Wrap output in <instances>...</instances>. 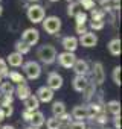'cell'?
Listing matches in <instances>:
<instances>
[{"mask_svg": "<svg viewBox=\"0 0 122 129\" xmlns=\"http://www.w3.org/2000/svg\"><path fill=\"white\" fill-rule=\"evenodd\" d=\"M92 81L95 82V85H102L105 81V72H104V66L102 62H93L92 66Z\"/></svg>", "mask_w": 122, "mask_h": 129, "instance_id": "cell-5", "label": "cell"}, {"mask_svg": "<svg viewBox=\"0 0 122 129\" xmlns=\"http://www.w3.org/2000/svg\"><path fill=\"white\" fill-rule=\"evenodd\" d=\"M105 26V20H92L90 21V29L92 30H101Z\"/></svg>", "mask_w": 122, "mask_h": 129, "instance_id": "cell-31", "label": "cell"}, {"mask_svg": "<svg viewBox=\"0 0 122 129\" xmlns=\"http://www.w3.org/2000/svg\"><path fill=\"white\" fill-rule=\"evenodd\" d=\"M107 49H108V52H110L113 56H119V55H120V40H119V38L110 40V43L107 44Z\"/></svg>", "mask_w": 122, "mask_h": 129, "instance_id": "cell-20", "label": "cell"}, {"mask_svg": "<svg viewBox=\"0 0 122 129\" xmlns=\"http://www.w3.org/2000/svg\"><path fill=\"white\" fill-rule=\"evenodd\" d=\"M37 58L44 66H50L56 59V49L52 44H43L37 49Z\"/></svg>", "mask_w": 122, "mask_h": 129, "instance_id": "cell-1", "label": "cell"}, {"mask_svg": "<svg viewBox=\"0 0 122 129\" xmlns=\"http://www.w3.org/2000/svg\"><path fill=\"white\" fill-rule=\"evenodd\" d=\"M70 115H72V120H75V121H84V120L87 118L86 105H78V106H75V108L72 109Z\"/></svg>", "mask_w": 122, "mask_h": 129, "instance_id": "cell-14", "label": "cell"}, {"mask_svg": "<svg viewBox=\"0 0 122 129\" xmlns=\"http://www.w3.org/2000/svg\"><path fill=\"white\" fill-rule=\"evenodd\" d=\"M86 109H87V118H90V120H93L101 111H104L105 108L101 105V103H98V102H90L89 105H86Z\"/></svg>", "mask_w": 122, "mask_h": 129, "instance_id": "cell-13", "label": "cell"}, {"mask_svg": "<svg viewBox=\"0 0 122 129\" xmlns=\"http://www.w3.org/2000/svg\"><path fill=\"white\" fill-rule=\"evenodd\" d=\"M2 82H3V76H2V75H0V84H2Z\"/></svg>", "mask_w": 122, "mask_h": 129, "instance_id": "cell-49", "label": "cell"}, {"mask_svg": "<svg viewBox=\"0 0 122 129\" xmlns=\"http://www.w3.org/2000/svg\"><path fill=\"white\" fill-rule=\"evenodd\" d=\"M5 120V115H3V112H2V109H0V123H2Z\"/></svg>", "mask_w": 122, "mask_h": 129, "instance_id": "cell-45", "label": "cell"}, {"mask_svg": "<svg viewBox=\"0 0 122 129\" xmlns=\"http://www.w3.org/2000/svg\"><path fill=\"white\" fill-rule=\"evenodd\" d=\"M87 84H89V78L87 76H75L73 81H72V87L78 93H83L84 88L87 87Z\"/></svg>", "mask_w": 122, "mask_h": 129, "instance_id": "cell-16", "label": "cell"}, {"mask_svg": "<svg viewBox=\"0 0 122 129\" xmlns=\"http://www.w3.org/2000/svg\"><path fill=\"white\" fill-rule=\"evenodd\" d=\"M93 2H96V0H93Z\"/></svg>", "mask_w": 122, "mask_h": 129, "instance_id": "cell-54", "label": "cell"}, {"mask_svg": "<svg viewBox=\"0 0 122 129\" xmlns=\"http://www.w3.org/2000/svg\"><path fill=\"white\" fill-rule=\"evenodd\" d=\"M2 97H3V96H2V93H0V103H2Z\"/></svg>", "mask_w": 122, "mask_h": 129, "instance_id": "cell-52", "label": "cell"}, {"mask_svg": "<svg viewBox=\"0 0 122 129\" xmlns=\"http://www.w3.org/2000/svg\"><path fill=\"white\" fill-rule=\"evenodd\" d=\"M66 112V103L64 102H59V100H56V102H53L52 103V114H53V117H59V115H63Z\"/></svg>", "mask_w": 122, "mask_h": 129, "instance_id": "cell-23", "label": "cell"}, {"mask_svg": "<svg viewBox=\"0 0 122 129\" xmlns=\"http://www.w3.org/2000/svg\"><path fill=\"white\" fill-rule=\"evenodd\" d=\"M78 44H81L83 47H95L98 44V37L95 32H86L78 38Z\"/></svg>", "mask_w": 122, "mask_h": 129, "instance_id": "cell-9", "label": "cell"}, {"mask_svg": "<svg viewBox=\"0 0 122 129\" xmlns=\"http://www.w3.org/2000/svg\"><path fill=\"white\" fill-rule=\"evenodd\" d=\"M78 5H79V8L89 9V11H92V9L95 8V2H93V0H79ZM83 9H81V11H83Z\"/></svg>", "mask_w": 122, "mask_h": 129, "instance_id": "cell-33", "label": "cell"}, {"mask_svg": "<svg viewBox=\"0 0 122 129\" xmlns=\"http://www.w3.org/2000/svg\"><path fill=\"white\" fill-rule=\"evenodd\" d=\"M79 11H81V9H79L78 2H72V3L67 5V15H69V17H75Z\"/></svg>", "mask_w": 122, "mask_h": 129, "instance_id": "cell-28", "label": "cell"}, {"mask_svg": "<svg viewBox=\"0 0 122 129\" xmlns=\"http://www.w3.org/2000/svg\"><path fill=\"white\" fill-rule=\"evenodd\" d=\"M25 129H38V127H32V126H28V127H25Z\"/></svg>", "mask_w": 122, "mask_h": 129, "instance_id": "cell-47", "label": "cell"}, {"mask_svg": "<svg viewBox=\"0 0 122 129\" xmlns=\"http://www.w3.org/2000/svg\"><path fill=\"white\" fill-rule=\"evenodd\" d=\"M44 121H46V118H44V114L41 112V111H35L34 114H32V118H31V126L32 127H41L43 124H44Z\"/></svg>", "mask_w": 122, "mask_h": 129, "instance_id": "cell-18", "label": "cell"}, {"mask_svg": "<svg viewBox=\"0 0 122 129\" xmlns=\"http://www.w3.org/2000/svg\"><path fill=\"white\" fill-rule=\"evenodd\" d=\"M0 2H2V0H0Z\"/></svg>", "mask_w": 122, "mask_h": 129, "instance_id": "cell-55", "label": "cell"}, {"mask_svg": "<svg viewBox=\"0 0 122 129\" xmlns=\"http://www.w3.org/2000/svg\"><path fill=\"white\" fill-rule=\"evenodd\" d=\"M0 129H15L12 124H3V126H0Z\"/></svg>", "mask_w": 122, "mask_h": 129, "instance_id": "cell-44", "label": "cell"}, {"mask_svg": "<svg viewBox=\"0 0 122 129\" xmlns=\"http://www.w3.org/2000/svg\"><path fill=\"white\" fill-rule=\"evenodd\" d=\"M104 129H110V127H104Z\"/></svg>", "mask_w": 122, "mask_h": 129, "instance_id": "cell-53", "label": "cell"}, {"mask_svg": "<svg viewBox=\"0 0 122 129\" xmlns=\"http://www.w3.org/2000/svg\"><path fill=\"white\" fill-rule=\"evenodd\" d=\"M72 69L75 72V76H87L90 73V66H89V62L84 61V59H76Z\"/></svg>", "mask_w": 122, "mask_h": 129, "instance_id": "cell-11", "label": "cell"}, {"mask_svg": "<svg viewBox=\"0 0 122 129\" xmlns=\"http://www.w3.org/2000/svg\"><path fill=\"white\" fill-rule=\"evenodd\" d=\"M107 120H108V118H107V112H105V109H104V111H101V112L95 117V121H96L98 124H105V123H107Z\"/></svg>", "mask_w": 122, "mask_h": 129, "instance_id": "cell-35", "label": "cell"}, {"mask_svg": "<svg viewBox=\"0 0 122 129\" xmlns=\"http://www.w3.org/2000/svg\"><path fill=\"white\" fill-rule=\"evenodd\" d=\"M98 2H99L101 9L102 8H107V6H111V0H98Z\"/></svg>", "mask_w": 122, "mask_h": 129, "instance_id": "cell-42", "label": "cell"}, {"mask_svg": "<svg viewBox=\"0 0 122 129\" xmlns=\"http://www.w3.org/2000/svg\"><path fill=\"white\" fill-rule=\"evenodd\" d=\"M111 79H113V82H114L116 85H120V67H119V66H116V67L113 69V72H111Z\"/></svg>", "mask_w": 122, "mask_h": 129, "instance_id": "cell-32", "label": "cell"}, {"mask_svg": "<svg viewBox=\"0 0 122 129\" xmlns=\"http://www.w3.org/2000/svg\"><path fill=\"white\" fill-rule=\"evenodd\" d=\"M90 17L92 20H105V12L101 8H93L90 11Z\"/></svg>", "mask_w": 122, "mask_h": 129, "instance_id": "cell-27", "label": "cell"}, {"mask_svg": "<svg viewBox=\"0 0 122 129\" xmlns=\"http://www.w3.org/2000/svg\"><path fill=\"white\" fill-rule=\"evenodd\" d=\"M35 112V111H34ZM32 111H29V109H23V112H22V118L25 120V121H31V118H32V114H34Z\"/></svg>", "mask_w": 122, "mask_h": 129, "instance_id": "cell-39", "label": "cell"}, {"mask_svg": "<svg viewBox=\"0 0 122 129\" xmlns=\"http://www.w3.org/2000/svg\"><path fill=\"white\" fill-rule=\"evenodd\" d=\"M46 87L50 88L52 91H56L63 87V76L58 75L56 72H50L47 75V81H46Z\"/></svg>", "mask_w": 122, "mask_h": 129, "instance_id": "cell-8", "label": "cell"}, {"mask_svg": "<svg viewBox=\"0 0 122 129\" xmlns=\"http://www.w3.org/2000/svg\"><path fill=\"white\" fill-rule=\"evenodd\" d=\"M15 94H17V97L20 99V100H26L31 94H32V91H31V87L28 85V84H23V85H17L15 87Z\"/></svg>", "mask_w": 122, "mask_h": 129, "instance_id": "cell-17", "label": "cell"}, {"mask_svg": "<svg viewBox=\"0 0 122 129\" xmlns=\"http://www.w3.org/2000/svg\"><path fill=\"white\" fill-rule=\"evenodd\" d=\"M8 73H9V67L5 59L0 58V75H2L3 78H8Z\"/></svg>", "mask_w": 122, "mask_h": 129, "instance_id": "cell-34", "label": "cell"}, {"mask_svg": "<svg viewBox=\"0 0 122 129\" xmlns=\"http://www.w3.org/2000/svg\"><path fill=\"white\" fill-rule=\"evenodd\" d=\"M28 2H31V3H35V2H38V0H28Z\"/></svg>", "mask_w": 122, "mask_h": 129, "instance_id": "cell-48", "label": "cell"}, {"mask_svg": "<svg viewBox=\"0 0 122 129\" xmlns=\"http://www.w3.org/2000/svg\"><path fill=\"white\" fill-rule=\"evenodd\" d=\"M105 109L110 114H113V117L114 115H119L120 114V103H119V100H110V102H107Z\"/></svg>", "mask_w": 122, "mask_h": 129, "instance_id": "cell-24", "label": "cell"}, {"mask_svg": "<svg viewBox=\"0 0 122 129\" xmlns=\"http://www.w3.org/2000/svg\"><path fill=\"white\" fill-rule=\"evenodd\" d=\"M14 102V94H6L2 97V103H0V106H11Z\"/></svg>", "mask_w": 122, "mask_h": 129, "instance_id": "cell-36", "label": "cell"}, {"mask_svg": "<svg viewBox=\"0 0 122 129\" xmlns=\"http://www.w3.org/2000/svg\"><path fill=\"white\" fill-rule=\"evenodd\" d=\"M44 123H46V127H47V129H59V127H61V124H59V121H58L56 117H50V118H47Z\"/></svg>", "mask_w": 122, "mask_h": 129, "instance_id": "cell-30", "label": "cell"}, {"mask_svg": "<svg viewBox=\"0 0 122 129\" xmlns=\"http://www.w3.org/2000/svg\"><path fill=\"white\" fill-rule=\"evenodd\" d=\"M73 18L76 21V26H86V23H87V14L84 11H79Z\"/></svg>", "mask_w": 122, "mask_h": 129, "instance_id": "cell-29", "label": "cell"}, {"mask_svg": "<svg viewBox=\"0 0 122 129\" xmlns=\"http://www.w3.org/2000/svg\"><path fill=\"white\" fill-rule=\"evenodd\" d=\"M23 72H25V76L31 81L34 79H38L40 75H41V66L37 62V61H28V62H23Z\"/></svg>", "mask_w": 122, "mask_h": 129, "instance_id": "cell-4", "label": "cell"}, {"mask_svg": "<svg viewBox=\"0 0 122 129\" xmlns=\"http://www.w3.org/2000/svg\"><path fill=\"white\" fill-rule=\"evenodd\" d=\"M113 124H114V129H120V114L119 115H114L113 117Z\"/></svg>", "mask_w": 122, "mask_h": 129, "instance_id": "cell-40", "label": "cell"}, {"mask_svg": "<svg viewBox=\"0 0 122 129\" xmlns=\"http://www.w3.org/2000/svg\"><path fill=\"white\" fill-rule=\"evenodd\" d=\"M26 15H28V20L34 24L37 23H41L46 17V11H44V6L41 5H37V3H32L26 8Z\"/></svg>", "mask_w": 122, "mask_h": 129, "instance_id": "cell-2", "label": "cell"}, {"mask_svg": "<svg viewBox=\"0 0 122 129\" xmlns=\"http://www.w3.org/2000/svg\"><path fill=\"white\" fill-rule=\"evenodd\" d=\"M15 52L20 53V55H26V53L31 52V46H28L26 43H23L22 40H18V41L15 43Z\"/></svg>", "mask_w": 122, "mask_h": 129, "instance_id": "cell-26", "label": "cell"}, {"mask_svg": "<svg viewBox=\"0 0 122 129\" xmlns=\"http://www.w3.org/2000/svg\"><path fill=\"white\" fill-rule=\"evenodd\" d=\"M75 29H76V34H78V35H79V37H81V35H84V34H86V32H89V30H87V27H86V26H76V27H75Z\"/></svg>", "mask_w": 122, "mask_h": 129, "instance_id": "cell-41", "label": "cell"}, {"mask_svg": "<svg viewBox=\"0 0 122 129\" xmlns=\"http://www.w3.org/2000/svg\"><path fill=\"white\" fill-rule=\"evenodd\" d=\"M25 102V109H29V111H38V106H40V102H38V99L35 97V94H31L26 100H23Z\"/></svg>", "mask_w": 122, "mask_h": 129, "instance_id": "cell-21", "label": "cell"}, {"mask_svg": "<svg viewBox=\"0 0 122 129\" xmlns=\"http://www.w3.org/2000/svg\"><path fill=\"white\" fill-rule=\"evenodd\" d=\"M0 109H2V112H3V115H5V118L11 117V115H12V112H14L12 105H11V106H0Z\"/></svg>", "mask_w": 122, "mask_h": 129, "instance_id": "cell-38", "label": "cell"}, {"mask_svg": "<svg viewBox=\"0 0 122 129\" xmlns=\"http://www.w3.org/2000/svg\"><path fill=\"white\" fill-rule=\"evenodd\" d=\"M35 97L38 99V102H43V103H49L53 100V91L50 88H47L46 85L40 87L35 93Z\"/></svg>", "mask_w": 122, "mask_h": 129, "instance_id": "cell-10", "label": "cell"}, {"mask_svg": "<svg viewBox=\"0 0 122 129\" xmlns=\"http://www.w3.org/2000/svg\"><path fill=\"white\" fill-rule=\"evenodd\" d=\"M78 58L75 56V53H70V52H63V53H56V59L58 64L63 69H72L73 67V64Z\"/></svg>", "mask_w": 122, "mask_h": 129, "instance_id": "cell-6", "label": "cell"}, {"mask_svg": "<svg viewBox=\"0 0 122 129\" xmlns=\"http://www.w3.org/2000/svg\"><path fill=\"white\" fill-rule=\"evenodd\" d=\"M67 129H87V126H86V123L84 121H72L69 126H67Z\"/></svg>", "mask_w": 122, "mask_h": 129, "instance_id": "cell-37", "label": "cell"}, {"mask_svg": "<svg viewBox=\"0 0 122 129\" xmlns=\"http://www.w3.org/2000/svg\"><path fill=\"white\" fill-rule=\"evenodd\" d=\"M66 2H67V3H72V2H75V0H66Z\"/></svg>", "mask_w": 122, "mask_h": 129, "instance_id": "cell-51", "label": "cell"}, {"mask_svg": "<svg viewBox=\"0 0 122 129\" xmlns=\"http://www.w3.org/2000/svg\"><path fill=\"white\" fill-rule=\"evenodd\" d=\"M6 64H9L11 67H22L23 66V55H20V53H17V52H12V53H9L8 56H6Z\"/></svg>", "mask_w": 122, "mask_h": 129, "instance_id": "cell-15", "label": "cell"}, {"mask_svg": "<svg viewBox=\"0 0 122 129\" xmlns=\"http://www.w3.org/2000/svg\"><path fill=\"white\" fill-rule=\"evenodd\" d=\"M49 2H52V3H55V2H59V0H49Z\"/></svg>", "mask_w": 122, "mask_h": 129, "instance_id": "cell-50", "label": "cell"}, {"mask_svg": "<svg viewBox=\"0 0 122 129\" xmlns=\"http://www.w3.org/2000/svg\"><path fill=\"white\" fill-rule=\"evenodd\" d=\"M83 94H84V100H86V102H90V100L95 97V94H96V85H95L93 81H89V84H87V87L84 88Z\"/></svg>", "mask_w": 122, "mask_h": 129, "instance_id": "cell-19", "label": "cell"}, {"mask_svg": "<svg viewBox=\"0 0 122 129\" xmlns=\"http://www.w3.org/2000/svg\"><path fill=\"white\" fill-rule=\"evenodd\" d=\"M22 41L28 46H35L40 41V32L35 27H28L22 32Z\"/></svg>", "mask_w": 122, "mask_h": 129, "instance_id": "cell-7", "label": "cell"}, {"mask_svg": "<svg viewBox=\"0 0 122 129\" xmlns=\"http://www.w3.org/2000/svg\"><path fill=\"white\" fill-rule=\"evenodd\" d=\"M8 79H9L11 84H17V85L26 84V78L22 73H18V72H9L8 73Z\"/></svg>", "mask_w": 122, "mask_h": 129, "instance_id": "cell-22", "label": "cell"}, {"mask_svg": "<svg viewBox=\"0 0 122 129\" xmlns=\"http://www.w3.org/2000/svg\"><path fill=\"white\" fill-rule=\"evenodd\" d=\"M8 27H9V30H17L18 29V21H9Z\"/></svg>", "mask_w": 122, "mask_h": 129, "instance_id": "cell-43", "label": "cell"}, {"mask_svg": "<svg viewBox=\"0 0 122 129\" xmlns=\"http://www.w3.org/2000/svg\"><path fill=\"white\" fill-rule=\"evenodd\" d=\"M14 84H11L9 81L8 82H2L0 84V93H2V96H6V94H14Z\"/></svg>", "mask_w": 122, "mask_h": 129, "instance_id": "cell-25", "label": "cell"}, {"mask_svg": "<svg viewBox=\"0 0 122 129\" xmlns=\"http://www.w3.org/2000/svg\"><path fill=\"white\" fill-rule=\"evenodd\" d=\"M2 14H3V6H2V3H0V17H2Z\"/></svg>", "mask_w": 122, "mask_h": 129, "instance_id": "cell-46", "label": "cell"}, {"mask_svg": "<svg viewBox=\"0 0 122 129\" xmlns=\"http://www.w3.org/2000/svg\"><path fill=\"white\" fill-rule=\"evenodd\" d=\"M61 46L64 47V52H70V53H75V50L78 49V38L73 37V35H67L61 40Z\"/></svg>", "mask_w": 122, "mask_h": 129, "instance_id": "cell-12", "label": "cell"}, {"mask_svg": "<svg viewBox=\"0 0 122 129\" xmlns=\"http://www.w3.org/2000/svg\"><path fill=\"white\" fill-rule=\"evenodd\" d=\"M41 24H43V29L49 35H56L61 29V18L56 15H49V17H44Z\"/></svg>", "mask_w": 122, "mask_h": 129, "instance_id": "cell-3", "label": "cell"}]
</instances>
